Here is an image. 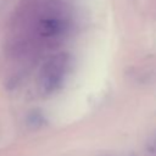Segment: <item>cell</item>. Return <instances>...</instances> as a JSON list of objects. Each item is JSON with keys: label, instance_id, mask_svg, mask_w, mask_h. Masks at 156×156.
I'll return each instance as SVG.
<instances>
[{"label": "cell", "instance_id": "obj_1", "mask_svg": "<svg viewBox=\"0 0 156 156\" xmlns=\"http://www.w3.org/2000/svg\"><path fill=\"white\" fill-rule=\"evenodd\" d=\"M68 68V56L65 54L56 55L46 65L43 67L40 73V83L41 88L46 93H51L57 89L62 80L65 79V74Z\"/></svg>", "mask_w": 156, "mask_h": 156}, {"label": "cell", "instance_id": "obj_2", "mask_svg": "<svg viewBox=\"0 0 156 156\" xmlns=\"http://www.w3.org/2000/svg\"><path fill=\"white\" fill-rule=\"evenodd\" d=\"M67 28L66 21L56 15H49L41 18L38 23V32L43 38H56Z\"/></svg>", "mask_w": 156, "mask_h": 156}]
</instances>
